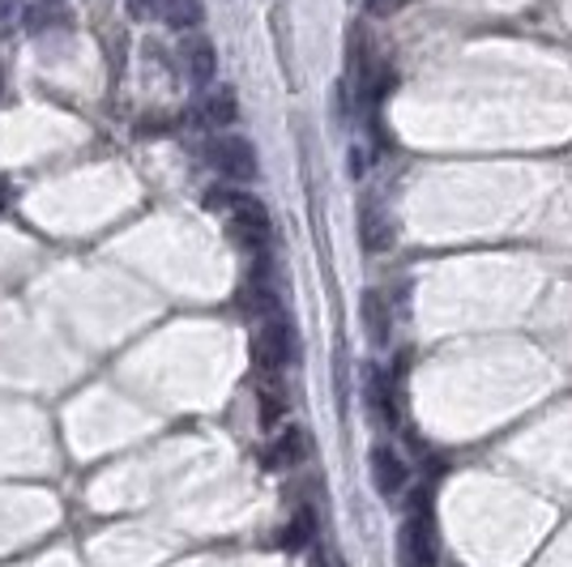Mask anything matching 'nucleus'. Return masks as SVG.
<instances>
[{"mask_svg":"<svg viewBox=\"0 0 572 567\" xmlns=\"http://www.w3.org/2000/svg\"><path fill=\"white\" fill-rule=\"evenodd\" d=\"M359 231H363V248H368V253H384V248L393 244V222H389V214H384L377 201L363 205Z\"/></svg>","mask_w":572,"mask_h":567,"instance_id":"nucleus-7","label":"nucleus"},{"mask_svg":"<svg viewBox=\"0 0 572 567\" xmlns=\"http://www.w3.org/2000/svg\"><path fill=\"white\" fill-rule=\"evenodd\" d=\"M406 0H368V13H377V18H389L393 9H402Z\"/></svg>","mask_w":572,"mask_h":567,"instance_id":"nucleus-17","label":"nucleus"},{"mask_svg":"<svg viewBox=\"0 0 572 567\" xmlns=\"http://www.w3.org/2000/svg\"><path fill=\"white\" fill-rule=\"evenodd\" d=\"M299 457H304V431H283L278 440L269 443L265 466H269V470H283V466H295Z\"/></svg>","mask_w":572,"mask_h":567,"instance_id":"nucleus-11","label":"nucleus"},{"mask_svg":"<svg viewBox=\"0 0 572 567\" xmlns=\"http://www.w3.org/2000/svg\"><path fill=\"white\" fill-rule=\"evenodd\" d=\"M286 359H290V324H286L278 312H269L253 338V363H256V372H261V379L283 372Z\"/></svg>","mask_w":572,"mask_h":567,"instance_id":"nucleus-3","label":"nucleus"},{"mask_svg":"<svg viewBox=\"0 0 572 567\" xmlns=\"http://www.w3.org/2000/svg\"><path fill=\"white\" fill-rule=\"evenodd\" d=\"M313 542V512L308 507H299L295 516H290V525L283 529V546L286 550H304Z\"/></svg>","mask_w":572,"mask_h":567,"instance_id":"nucleus-13","label":"nucleus"},{"mask_svg":"<svg viewBox=\"0 0 572 567\" xmlns=\"http://www.w3.org/2000/svg\"><path fill=\"white\" fill-rule=\"evenodd\" d=\"M398 564L436 567V525H432V512H427L423 495L414 500V507L406 512V521H402V529H398Z\"/></svg>","mask_w":572,"mask_h":567,"instance_id":"nucleus-2","label":"nucleus"},{"mask_svg":"<svg viewBox=\"0 0 572 567\" xmlns=\"http://www.w3.org/2000/svg\"><path fill=\"white\" fill-rule=\"evenodd\" d=\"M0 90H4V68H0Z\"/></svg>","mask_w":572,"mask_h":567,"instance_id":"nucleus-19","label":"nucleus"},{"mask_svg":"<svg viewBox=\"0 0 572 567\" xmlns=\"http://www.w3.org/2000/svg\"><path fill=\"white\" fill-rule=\"evenodd\" d=\"M201 18H205V4L201 0H162V22L176 26V31L201 26Z\"/></svg>","mask_w":572,"mask_h":567,"instance_id":"nucleus-10","label":"nucleus"},{"mask_svg":"<svg viewBox=\"0 0 572 567\" xmlns=\"http://www.w3.org/2000/svg\"><path fill=\"white\" fill-rule=\"evenodd\" d=\"M205 210L223 214L231 235L244 239V244H261V239L269 235V214H265V205L253 201V196H244V192H223V189L205 192Z\"/></svg>","mask_w":572,"mask_h":567,"instance_id":"nucleus-1","label":"nucleus"},{"mask_svg":"<svg viewBox=\"0 0 572 567\" xmlns=\"http://www.w3.org/2000/svg\"><path fill=\"white\" fill-rule=\"evenodd\" d=\"M22 18H27L22 0H0V34H13L22 26Z\"/></svg>","mask_w":572,"mask_h":567,"instance_id":"nucleus-15","label":"nucleus"},{"mask_svg":"<svg viewBox=\"0 0 572 567\" xmlns=\"http://www.w3.org/2000/svg\"><path fill=\"white\" fill-rule=\"evenodd\" d=\"M278 414H283V393L269 379H261V418L265 422H278Z\"/></svg>","mask_w":572,"mask_h":567,"instance_id":"nucleus-14","label":"nucleus"},{"mask_svg":"<svg viewBox=\"0 0 572 567\" xmlns=\"http://www.w3.org/2000/svg\"><path fill=\"white\" fill-rule=\"evenodd\" d=\"M205 154H210V162L223 171L226 180H253L256 175V150L244 137H235V132H219Z\"/></svg>","mask_w":572,"mask_h":567,"instance_id":"nucleus-4","label":"nucleus"},{"mask_svg":"<svg viewBox=\"0 0 572 567\" xmlns=\"http://www.w3.org/2000/svg\"><path fill=\"white\" fill-rule=\"evenodd\" d=\"M180 61H184V73H189L192 86H210V77H214V47H210L205 34H189L184 39Z\"/></svg>","mask_w":572,"mask_h":567,"instance_id":"nucleus-6","label":"nucleus"},{"mask_svg":"<svg viewBox=\"0 0 572 567\" xmlns=\"http://www.w3.org/2000/svg\"><path fill=\"white\" fill-rule=\"evenodd\" d=\"M372 482H377V491H381L384 500L402 495V486H406V461H402L389 443H377V448H372Z\"/></svg>","mask_w":572,"mask_h":567,"instance_id":"nucleus-5","label":"nucleus"},{"mask_svg":"<svg viewBox=\"0 0 572 567\" xmlns=\"http://www.w3.org/2000/svg\"><path fill=\"white\" fill-rule=\"evenodd\" d=\"M235 90H214V95H205L201 98V107H197V116H201V125H210V128H226L231 120H235Z\"/></svg>","mask_w":572,"mask_h":567,"instance_id":"nucleus-9","label":"nucleus"},{"mask_svg":"<svg viewBox=\"0 0 572 567\" xmlns=\"http://www.w3.org/2000/svg\"><path fill=\"white\" fill-rule=\"evenodd\" d=\"M0 205H9V189L4 184H0Z\"/></svg>","mask_w":572,"mask_h":567,"instance_id":"nucleus-18","label":"nucleus"},{"mask_svg":"<svg viewBox=\"0 0 572 567\" xmlns=\"http://www.w3.org/2000/svg\"><path fill=\"white\" fill-rule=\"evenodd\" d=\"M363 320H368V333H372V342L384 346L389 342V308H384V299L372 290V295H363Z\"/></svg>","mask_w":572,"mask_h":567,"instance_id":"nucleus-12","label":"nucleus"},{"mask_svg":"<svg viewBox=\"0 0 572 567\" xmlns=\"http://www.w3.org/2000/svg\"><path fill=\"white\" fill-rule=\"evenodd\" d=\"M128 13H133L137 22H150V18L162 13V0H128Z\"/></svg>","mask_w":572,"mask_h":567,"instance_id":"nucleus-16","label":"nucleus"},{"mask_svg":"<svg viewBox=\"0 0 572 567\" xmlns=\"http://www.w3.org/2000/svg\"><path fill=\"white\" fill-rule=\"evenodd\" d=\"M363 384H368V402H372V414L381 418V422H398V410H393V388H389V376H384L381 367H368V376H363Z\"/></svg>","mask_w":572,"mask_h":567,"instance_id":"nucleus-8","label":"nucleus"}]
</instances>
